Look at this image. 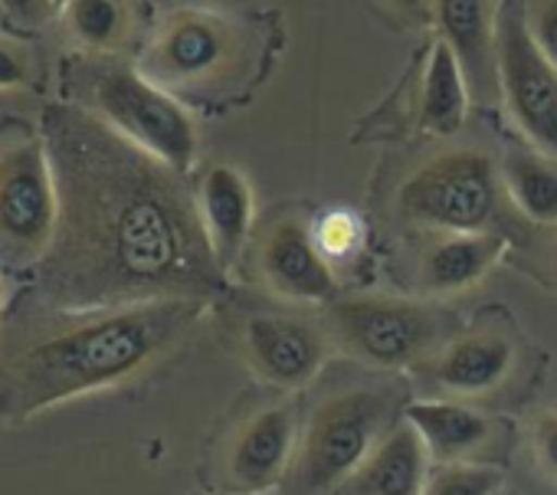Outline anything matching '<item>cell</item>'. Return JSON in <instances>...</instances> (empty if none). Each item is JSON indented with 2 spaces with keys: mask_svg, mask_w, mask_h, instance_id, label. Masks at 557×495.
I'll return each mask as SVG.
<instances>
[{
  "mask_svg": "<svg viewBox=\"0 0 557 495\" xmlns=\"http://www.w3.org/2000/svg\"><path fill=\"white\" fill-rule=\"evenodd\" d=\"M60 200L50 151L27 125L0 128V276H34L57 233Z\"/></svg>",
  "mask_w": 557,
  "mask_h": 495,
  "instance_id": "obj_4",
  "label": "cell"
},
{
  "mask_svg": "<svg viewBox=\"0 0 557 495\" xmlns=\"http://www.w3.org/2000/svg\"><path fill=\"white\" fill-rule=\"evenodd\" d=\"M259 273L275 296L293 302H329L338 293L332 260L302 216H283L269 226L259 246Z\"/></svg>",
  "mask_w": 557,
  "mask_h": 495,
  "instance_id": "obj_10",
  "label": "cell"
},
{
  "mask_svg": "<svg viewBox=\"0 0 557 495\" xmlns=\"http://www.w3.org/2000/svg\"><path fill=\"white\" fill-rule=\"evenodd\" d=\"M63 102L96 115L102 125L187 174L197 158V125L190 112L141 66L115 53H73L63 70Z\"/></svg>",
  "mask_w": 557,
  "mask_h": 495,
  "instance_id": "obj_3",
  "label": "cell"
},
{
  "mask_svg": "<svg viewBox=\"0 0 557 495\" xmlns=\"http://www.w3.org/2000/svg\"><path fill=\"white\" fill-rule=\"evenodd\" d=\"M329 332L358 361L371 368H407L449 345L453 319L426 302L358 296L329 306Z\"/></svg>",
  "mask_w": 557,
  "mask_h": 495,
  "instance_id": "obj_6",
  "label": "cell"
},
{
  "mask_svg": "<svg viewBox=\"0 0 557 495\" xmlns=\"http://www.w3.org/2000/svg\"><path fill=\"white\" fill-rule=\"evenodd\" d=\"M0 11H4V8H0Z\"/></svg>",
  "mask_w": 557,
  "mask_h": 495,
  "instance_id": "obj_28",
  "label": "cell"
},
{
  "mask_svg": "<svg viewBox=\"0 0 557 495\" xmlns=\"http://www.w3.org/2000/svg\"><path fill=\"white\" fill-rule=\"evenodd\" d=\"M233 53L236 34L223 17L184 8L158 24L145 50L141 73L174 96V89H197L223 76Z\"/></svg>",
  "mask_w": 557,
  "mask_h": 495,
  "instance_id": "obj_9",
  "label": "cell"
},
{
  "mask_svg": "<svg viewBox=\"0 0 557 495\" xmlns=\"http://www.w3.org/2000/svg\"><path fill=\"white\" fill-rule=\"evenodd\" d=\"M436 27L443 34V44L453 50L469 96L475 102L492 106L502 102L498 86V4L485 0H440L433 4Z\"/></svg>",
  "mask_w": 557,
  "mask_h": 495,
  "instance_id": "obj_13",
  "label": "cell"
},
{
  "mask_svg": "<svg viewBox=\"0 0 557 495\" xmlns=\"http://www.w3.org/2000/svg\"><path fill=\"white\" fill-rule=\"evenodd\" d=\"M502 190L508 200L534 223L557 226V161L528 151V148H508L498 161Z\"/></svg>",
  "mask_w": 557,
  "mask_h": 495,
  "instance_id": "obj_19",
  "label": "cell"
},
{
  "mask_svg": "<svg viewBox=\"0 0 557 495\" xmlns=\"http://www.w3.org/2000/svg\"><path fill=\"white\" fill-rule=\"evenodd\" d=\"M40 135L57 177V233L27 293L53 309L210 302L226 286L184 174L96 115L53 102Z\"/></svg>",
  "mask_w": 557,
  "mask_h": 495,
  "instance_id": "obj_1",
  "label": "cell"
},
{
  "mask_svg": "<svg viewBox=\"0 0 557 495\" xmlns=\"http://www.w3.org/2000/svg\"><path fill=\"white\" fill-rule=\"evenodd\" d=\"M498 86L521 135L557 161V70L534 47L524 4H498Z\"/></svg>",
  "mask_w": 557,
  "mask_h": 495,
  "instance_id": "obj_8",
  "label": "cell"
},
{
  "mask_svg": "<svg viewBox=\"0 0 557 495\" xmlns=\"http://www.w3.org/2000/svg\"><path fill=\"white\" fill-rule=\"evenodd\" d=\"M505 236L485 230V233H453L440 236L426 246L420 260V283L433 296H453L466 293L469 286L482 283L485 273L502 260Z\"/></svg>",
  "mask_w": 557,
  "mask_h": 495,
  "instance_id": "obj_18",
  "label": "cell"
},
{
  "mask_svg": "<svg viewBox=\"0 0 557 495\" xmlns=\"http://www.w3.org/2000/svg\"><path fill=\"white\" fill-rule=\"evenodd\" d=\"M27 53L24 47L11 44V40H0V89H14L27 83Z\"/></svg>",
  "mask_w": 557,
  "mask_h": 495,
  "instance_id": "obj_26",
  "label": "cell"
},
{
  "mask_svg": "<svg viewBox=\"0 0 557 495\" xmlns=\"http://www.w3.org/2000/svg\"><path fill=\"white\" fill-rule=\"evenodd\" d=\"M60 14L83 53H112L128 37L135 8L115 0H73L60 8Z\"/></svg>",
  "mask_w": 557,
  "mask_h": 495,
  "instance_id": "obj_21",
  "label": "cell"
},
{
  "mask_svg": "<svg viewBox=\"0 0 557 495\" xmlns=\"http://www.w3.org/2000/svg\"><path fill=\"white\" fill-rule=\"evenodd\" d=\"M315 239H319L322 253H325L329 260L351 257V253H355V246L361 243V223L355 220V213L335 210V213H329V216L319 220Z\"/></svg>",
  "mask_w": 557,
  "mask_h": 495,
  "instance_id": "obj_23",
  "label": "cell"
},
{
  "mask_svg": "<svg viewBox=\"0 0 557 495\" xmlns=\"http://www.w3.org/2000/svg\"><path fill=\"white\" fill-rule=\"evenodd\" d=\"M511 368L515 348L505 335L472 332L453 338L430 358V381L453 400H469L498 391Z\"/></svg>",
  "mask_w": 557,
  "mask_h": 495,
  "instance_id": "obj_14",
  "label": "cell"
},
{
  "mask_svg": "<svg viewBox=\"0 0 557 495\" xmlns=\"http://www.w3.org/2000/svg\"><path fill=\"white\" fill-rule=\"evenodd\" d=\"M430 475V453L417 430L400 420L371 449L338 495H420Z\"/></svg>",
  "mask_w": 557,
  "mask_h": 495,
  "instance_id": "obj_16",
  "label": "cell"
},
{
  "mask_svg": "<svg viewBox=\"0 0 557 495\" xmlns=\"http://www.w3.org/2000/svg\"><path fill=\"white\" fill-rule=\"evenodd\" d=\"M207 302L70 312L21 293L0 315V423H27L66 400L112 391L164 358Z\"/></svg>",
  "mask_w": 557,
  "mask_h": 495,
  "instance_id": "obj_2",
  "label": "cell"
},
{
  "mask_svg": "<svg viewBox=\"0 0 557 495\" xmlns=\"http://www.w3.org/2000/svg\"><path fill=\"white\" fill-rule=\"evenodd\" d=\"M299 449V430L289 407L256 410L230 440L226 479L233 495H259L283 488Z\"/></svg>",
  "mask_w": 557,
  "mask_h": 495,
  "instance_id": "obj_11",
  "label": "cell"
},
{
  "mask_svg": "<svg viewBox=\"0 0 557 495\" xmlns=\"http://www.w3.org/2000/svg\"><path fill=\"white\" fill-rule=\"evenodd\" d=\"M404 420L417 430L430 459H436L440 466L469 462V456L488 443V430H492L485 413L453 397L413 400L407 404Z\"/></svg>",
  "mask_w": 557,
  "mask_h": 495,
  "instance_id": "obj_17",
  "label": "cell"
},
{
  "mask_svg": "<svg viewBox=\"0 0 557 495\" xmlns=\"http://www.w3.org/2000/svg\"><path fill=\"white\" fill-rule=\"evenodd\" d=\"M0 315H4V280H0Z\"/></svg>",
  "mask_w": 557,
  "mask_h": 495,
  "instance_id": "obj_27",
  "label": "cell"
},
{
  "mask_svg": "<svg viewBox=\"0 0 557 495\" xmlns=\"http://www.w3.org/2000/svg\"><path fill=\"white\" fill-rule=\"evenodd\" d=\"M524 24L534 47L557 70V0H531V4H524Z\"/></svg>",
  "mask_w": 557,
  "mask_h": 495,
  "instance_id": "obj_24",
  "label": "cell"
},
{
  "mask_svg": "<svg viewBox=\"0 0 557 495\" xmlns=\"http://www.w3.org/2000/svg\"><path fill=\"white\" fill-rule=\"evenodd\" d=\"M243 345L256 374L283 391L306 387L329 358V338L289 315H252L243 329Z\"/></svg>",
  "mask_w": 557,
  "mask_h": 495,
  "instance_id": "obj_12",
  "label": "cell"
},
{
  "mask_svg": "<svg viewBox=\"0 0 557 495\" xmlns=\"http://www.w3.org/2000/svg\"><path fill=\"white\" fill-rule=\"evenodd\" d=\"M391 426L394 400L384 391L355 387L325 397L299 436L283 495H338Z\"/></svg>",
  "mask_w": 557,
  "mask_h": 495,
  "instance_id": "obj_5",
  "label": "cell"
},
{
  "mask_svg": "<svg viewBox=\"0 0 557 495\" xmlns=\"http://www.w3.org/2000/svg\"><path fill=\"white\" fill-rule=\"evenodd\" d=\"M469 86L453 57V50L440 40L430 53L423 92H420V125L440 138H453L462 132L469 115Z\"/></svg>",
  "mask_w": 557,
  "mask_h": 495,
  "instance_id": "obj_20",
  "label": "cell"
},
{
  "mask_svg": "<svg viewBox=\"0 0 557 495\" xmlns=\"http://www.w3.org/2000/svg\"><path fill=\"white\" fill-rule=\"evenodd\" d=\"M505 475L485 462H446L430 469L420 495H502Z\"/></svg>",
  "mask_w": 557,
  "mask_h": 495,
  "instance_id": "obj_22",
  "label": "cell"
},
{
  "mask_svg": "<svg viewBox=\"0 0 557 495\" xmlns=\"http://www.w3.org/2000/svg\"><path fill=\"white\" fill-rule=\"evenodd\" d=\"M534 453L537 466L547 479H557V410L544 413L534 426Z\"/></svg>",
  "mask_w": 557,
  "mask_h": 495,
  "instance_id": "obj_25",
  "label": "cell"
},
{
  "mask_svg": "<svg viewBox=\"0 0 557 495\" xmlns=\"http://www.w3.org/2000/svg\"><path fill=\"white\" fill-rule=\"evenodd\" d=\"M197 210L216 263L230 270L252 233L256 200L249 181L230 164L210 168L197 184Z\"/></svg>",
  "mask_w": 557,
  "mask_h": 495,
  "instance_id": "obj_15",
  "label": "cell"
},
{
  "mask_svg": "<svg viewBox=\"0 0 557 495\" xmlns=\"http://www.w3.org/2000/svg\"><path fill=\"white\" fill-rule=\"evenodd\" d=\"M498 164L475 148L446 151L417 168L400 194V213L433 233H485L498 210Z\"/></svg>",
  "mask_w": 557,
  "mask_h": 495,
  "instance_id": "obj_7",
  "label": "cell"
}]
</instances>
